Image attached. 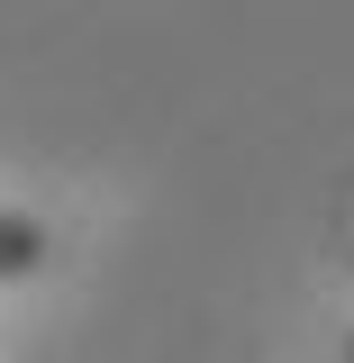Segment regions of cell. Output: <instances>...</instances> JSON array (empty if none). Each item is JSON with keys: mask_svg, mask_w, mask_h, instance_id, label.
Returning a JSON list of instances; mask_svg holds the SVG:
<instances>
[{"mask_svg": "<svg viewBox=\"0 0 354 363\" xmlns=\"http://www.w3.org/2000/svg\"><path fill=\"white\" fill-rule=\"evenodd\" d=\"M45 255H55L45 218H28V209H0V281H28V272H45Z\"/></svg>", "mask_w": 354, "mask_h": 363, "instance_id": "6da1fadb", "label": "cell"}, {"mask_svg": "<svg viewBox=\"0 0 354 363\" xmlns=\"http://www.w3.org/2000/svg\"><path fill=\"white\" fill-rule=\"evenodd\" d=\"M345 363H354V336H345Z\"/></svg>", "mask_w": 354, "mask_h": 363, "instance_id": "7a4b0ae2", "label": "cell"}]
</instances>
